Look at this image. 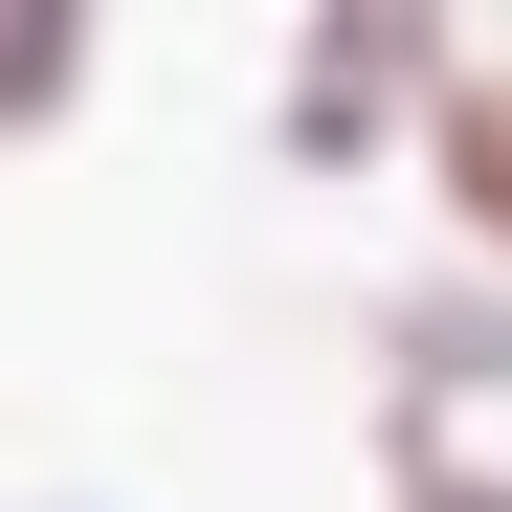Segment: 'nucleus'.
I'll use <instances>...</instances> for the list:
<instances>
[{
    "label": "nucleus",
    "mask_w": 512,
    "mask_h": 512,
    "mask_svg": "<svg viewBox=\"0 0 512 512\" xmlns=\"http://www.w3.org/2000/svg\"><path fill=\"white\" fill-rule=\"evenodd\" d=\"M379 490L401 512H512V468L468 446V401H423V379H379Z\"/></svg>",
    "instance_id": "4"
},
{
    "label": "nucleus",
    "mask_w": 512,
    "mask_h": 512,
    "mask_svg": "<svg viewBox=\"0 0 512 512\" xmlns=\"http://www.w3.org/2000/svg\"><path fill=\"white\" fill-rule=\"evenodd\" d=\"M90 112V0H0V134H67Z\"/></svg>",
    "instance_id": "5"
},
{
    "label": "nucleus",
    "mask_w": 512,
    "mask_h": 512,
    "mask_svg": "<svg viewBox=\"0 0 512 512\" xmlns=\"http://www.w3.org/2000/svg\"><path fill=\"white\" fill-rule=\"evenodd\" d=\"M446 23H423V0H312V45H290V90H268V134L312 156V179H357V156L401 134V112H446Z\"/></svg>",
    "instance_id": "1"
},
{
    "label": "nucleus",
    "mask_w": 512,
    "mask_h": 512,
    "mask_svg": "<svg viewBox=\"0 0 512 512\" xmlns=\"http://www.w3.org/2000/svg\"><path fill=\"white\" fill-rule=\"evenodd\" d=\"M423 201L468 223V268H512V45L446 67V112H423Z\"/></svg>",
    "instance_id": "2"
},
{
    "label": "nucleus",
    "mask_w": 512,
    "mask_h": 512,
    "mask_svg": "<svg viewBox=\"0 0 512 512\" xmlns=\"http://www.w3.org/2000/svg\"><path fill=\"white\" fill-rule=\"evenodd\" d=\"M379 357H401L423 401H512V268H423V290L379 312Z\"/></svg>",
    "instance_id": "3"
}]
</instances>
